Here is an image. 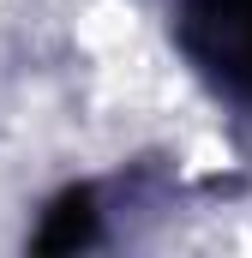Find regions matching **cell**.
<instances>
[{
  "instance_id": "6da1fadb",
  "label": "cell",
  "mask_w": 252,
  "mask_h": 258,
  "mask_svg": "<svg viewBox=\"0 0 252 258\" xmlns=\"http://www.w3.org/2000/svg\"><path fill=\"white\" fill-rule=\"evenodd\" d=\"M180 42L216 84L252 102V0H186Z\"/></svg>"
},
{
  "instance_id": "7a4b0ae2",
  "label": "cell",
  "mask_w": 252,
  "mask_h": 258,
  "mask_svg": "<svg viewBox=\"0 0 252 258\" xmlns=\"http://www.w3.org/2000/svg\"><path fill=\"white\" fill-rule=\"evenodd\" d=\"M96 240V198L84 192H60L48 204V216H42V228H36V252H78V246H90Z\"/></svg>"
}]
</instances>
